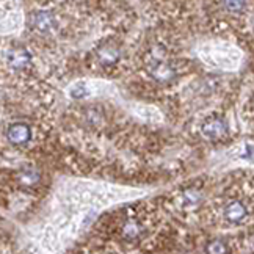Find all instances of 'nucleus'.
I'll list each match as a JSON object with an SVG mask.
<instances>
[{
    "label": "nucleus",
    "instance_id": "obj_7",
    "mask_svg": "<svg viewBox=\"0 0 254 254\" xmlns=\"http://www.w3.org/2000/svg\"><path fill=\"white\" fill-rule=\"evenodd\" d=\"M207 254H228V245L223 240H212L205 247Z\"/></svg>",
    "mask_w": 254,
    "mask_h": 254
},
{
    "label": "nucleus",
    "instance_id": "obj_6",
    "mask_svg": "<svg viewBox=\"0 0 254 254\" xmlns=\"http://www.w3.org/2000/svg\"><path fill=\"white\" fill-rule=\"evenodd\" d=\"M8 63L13 69H24L30 63V53L24 49H16L8 55Z\"/></svg>",
    "mask_w": 254,
    "mask_h": 254
},
{
    "label": "nucleus",
    "instance_id": "obj_8",
    "mask_svg": "<svg viewBox=\"0 0 254 254\" xmlns=\"http://www.w3.org/2000/svg\"><path fill=\"white\" fill-rule=\"evenodd\" d=\"M140 231H141V228L135 223V221H129V223H126L123 228V237L127 240H132L135 237L140 235Z\"/></svg>",
    "mask_w": 254,
    "mask_h": 254
},
{
    "label": "nucleus",
    "instance_id": "obj_5",
    "mask_svg": "<svg viewBox=\"0 0 254 254\" xmlns=\"http://www.w3.org/2000/svg\"><path fill=\"white\" fill-rule=\"evenodd\" d=\"M151 74H152V77L155 78L157 82L160 83H166L174 78V68L170 65V63L166 61H158L155 63V65L152 66V71H151Z\"/></svg>",
    "mask_w": 254,
    "mask_h": 254
},
{
    "label": "nucleus",
    "instance_id": "obj_4",
    "mask_svg": "<svg viewBox=\"0 0 254 254\" xmlns=\"http://www.w3.org/2000/svg\"><path fill=\"white\" fill-rule=\"evenodd\" d=\"M248 215V210L245 207V204L240 201H232L228 204V207L225 209V218L231 223H240Z\"/></svg>",
    "mask_w": 254,
    "mask_h": 254
},
{
    "label": "nucleus",
    "instance_id": "obj_3",
    "mask_svg": "<svg viewBox=\"0 0 254 254\" xmlns=\"http://www.w3.org/2000/svg\"><path fill=\"white\" fill-rule=\"evenodd\" d=\"M30 24L36 31L41 33H47L51 31L55 25V19L49 11H38L30 18Z\"/></svg>",
    "mask_w": 254,
    "mask_h": 254
},
{
    "label": "nucleus",
    "instance_id": "obj_2",
    "mask_svg": "<svg viewBox=\"0 0 254 254\" xmlns=\"http://www.w3.org/2000/svg\"><path fill=\"white\" fill-rule=\"evenodd\" d=\"M201 132L204 137H207L210 140H218L228 133V126L221 118H210V120H207L203 124Z\"/></svg>",
    "mask_w": 254,
    "mask_h": 254
},
{
    "label": "nucleus",
    "instance_id": "obj_1",
    "mask_svg": "<svg viewBox=\"0 0 254 254\" xmlns=\"http://www.w3.org/2000/svg\"><path fill=\"white\" fill-rule=\"evenodd\" d=\"M6 137H8V141L11 143L14 146H22V145H27L31 138V130L27 124H22V123H18V124H13L10 129L6 132Z\"/></svg>",
    "mask_w": 254,
    "mask_h": 254
},
{
    "label": "nucleus",
    "instance_id": "obj_9",
    "mask_svg": "<svg viewBox=\"0 0 254 254\" xmlns=\"http://www.w3.org/2000/svg\"><path fill=\"white\" fill-rule=\"evenodd\" d=\"M225 6L228 8V10H232V11H240L242 8L245 6L243 2H226Z\"/></svg>",
    "mask_w": 254,
    "mask_h": 254
}]
</instances>
